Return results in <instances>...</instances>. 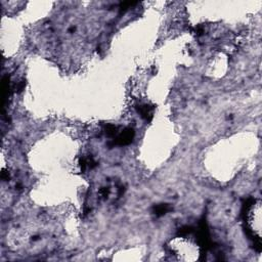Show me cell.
Segmentation results:
<instances>
[{"instance_id":"obj_1","label":"cell","mask_w":262,"mask_h":262,"mask_svg":"<svg viewBox=\"0 0 262 262\" xmlns=\"http://www.w3.org/2000/svg\"><path fill=\"white\" fill-rule=\"evenodd\" d=\"M169 249L180 260L193 261L200 256V246L192 239L183 236L172 239L169 243Z\"/></svg>"},{"instance_id":"obj_2","label":"cell","mask_w":262,"mask_h":262,"mask_svg":"<svg viewBox=\"0 0 262 262\" xmlns=\"http://www.w3.org/2000/svg\"><path fill=\"white\" fill-rule=\"evenodd\" d=\"M246 221L250 232L256 238L261 237V203L260 201H254L247 211Z\"/></svg>"}]
</instances>
